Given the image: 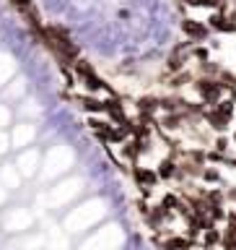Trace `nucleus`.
Segmentation results:
<instances>
[{
	"mask_svg": "<svg viewBox=\"0 0 236 250\" xmlns=\"http://www.w3.org/2000/svg\"><path fill=\"white\" fill-rule=\"evenodd\" d=\"M192 86H195V94L200 97V104H205V107H213L221 99H226L223 97L226 83L218 81V78H198V81H192Z\"/></svg>",
	"mask_w": 236,
	"mask_h": 250,
	"instance_id": "nucleus-1",
	"label": "nucleus"
},
{
	"mask_svg": "<svg viewBox=\"0 0 236 250\" xmlns=\"http://www.w3.org/2000/svg\"><path fill=\"white\" fill-rule=\"evenodd\" d=\"M229 138H231V144L236 146V128H234V133H231V136H229Z\"/></svg>",
	"mask_w": 236,
	"mask_h": 250,
	"instance_id": "nucleus-8",
	"label": "nucleus"
},
{
	"mask_svg": "<svg viewBox=\"0 0 236 250\" xmlns=\"http://www.w3.org/2000/svg\"><path fill=\"white\" fill-rule=\"evenodd\" d=\"M200 180L205 185H218L221 183V172H218V167H210V164H205L202 167V172H200Z\"/></svg>",
	"mask_w": 236,
	"mask_h": 250,
	"instance_id": "nucleus-6",
	"label": "nucleus"
},
{
	"mask_svg": "<svg viewBox=\"0 0 236 250\" xmlns=\"http://www.w3.org/2000/svg\"><path fill=\"white\" fill-rule=\"evenodd\" d=\"M229 167H234V169H236V156H234V159L229 162Z\"/></svg>",
	"mask_w": 236,
	"mask_h": 250,
	"instance_id": "nucleus-9",
	"label": "nucleus"
},
{
	"mask_svg": "<svg viewBox=\"0 0 236 250\" xmlns=\"http://www.w3.org/2000/svg\"><path fill=\"white\" fill-rule=\"evenodd\" d=\"M8 120H11V112H8V107H0V128H3V125H8Z\"/></svg>",
	"mask_w": 236,
	"mask_h": 250,
	"instance_id": "nucleus-7",
	"label": "nucleus"
},
{
	"mask_svg": "<svg viewBox=\"0 0 236 250\" xmlns=\"http://www.w3.org/2000/svg\"><path fill=\"white\" fill-rule=\"evenodd\" d=\"M182 29H184V34L187 37H192L195 42H202V39L208 37V23H202V21H195V19H184L182 21Z\"/></svg>",
	"mask_w": 236,
	"mask_h": 250,
	"instance_id": "nucleus-3",
	"label": "nucleus"
},
{
	"mask_svg": "<svg viewBox=\"0 0 236 250\" xmlns=\"http://www.w3.org/2000/svg\"><path fill=\"white\" fill-rule=\"evenodd\" d=\"M213 151H218V154H226L229 156V151H231V138L226 136V133H216V138H213Z\"/></svg>",
	"mask_w": 236,
	"mask_h": 250,
	"instance_id": "nucleus-5",
	"label": "nucleus"
},
{
	"mask_svg": "<svg viewBox=\"0 0 236 250\" xmlns=\"http://www.w3.org/2000/svg\"><path fill=\"white\" fill-rule=\"evenodd\" d=\"M16 73V62L11 55H5V52H0V86L8 83V78H11Z\"/></svg>",
	"mask_w": 236,
	"mask_h": 250,
	"instance_id": "nucleus-4",
	"label": "nucleus"
},
{
	"mask_svg": "<svg viewBox=\"0 0 236 250\" xmlns=\"http://www.w3.org/2000/svg\"><path fill=\"white\" fill-rule=\"evenodd\" d=\"M132 180L138 183V188L143 190L145 198L153 195V188H159V175H156V167H145V164H135L132 167Z\"/></svg>",
	"mask_w": 236,
	"mask_h": 250,
	"instance_id": "nucleus-2",
	"label": "nucleus"
}]
</instances>
